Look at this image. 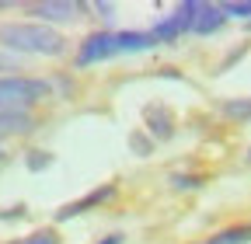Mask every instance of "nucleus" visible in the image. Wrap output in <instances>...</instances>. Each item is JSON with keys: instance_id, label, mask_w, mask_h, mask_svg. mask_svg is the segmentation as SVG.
<instances>
[{"instance_id": "1", "label": "nucleus", "mask_w": 251, "mask_h": 244, "mask_svg": "<svg viewBox=\"0 0 251 244\" xmlns=\"http://www.w3.org/2000/svg\"><path fill=\"white\" fill-rule=\"evenodd\" d=\"M0 49L14 56H63L67 39L39 21H4L0 24Z\"/></svg>"}, {"instance_id": "2", "label": "nucleus", "mask_w": 251, "mask_h": 244, "mask_svg": "<svg viewBox=\"0 0 251 244\" xmlns=\"http://www.w3.org/2000/svg\"><path fill=\"white\" fill-rule=\"evenodd\" d=\"M49 95V84L35 77H0V112H21Z\"/></svg>"}, {"instance_id": "3", "label": "nucleus", "mask_w": 251, "mask_h": 244, "mask_svg": "<svg viewBox=\"0 0 251 244\" xmlns=\"http://www.w3.org/2000/svg\"><path fill=\"white\" fill-rule=\"evenodd\" d=\"M199 7H202V4H196V0L178 4V11H175L171 18H164L150 35L161 42V39H175V35H181V32H192V24H196V18H199Z\"/></svg>"}, {"instance_id": "4", "label": "nucleus", "mask_w": 251, "mask_h": 244, "mask_svg": "<svg viewBox=\"0 0 251 244\" xmlns=\"http://www.w3.org/2000/svg\"><path fill=\"white\" fill-rule=\"evenodd\" d=\"M115 52H119V39H115V32H91V35L80 42V49H77V63L87 67V63L108 59V56H115Z\"/></svg>"}, {"instance_id": "5", "label": "nucleus", "mask_w": 251, "mask_h": 244, "mask_svg": "<svg viewBox=\"0 0 251 244\" xmlns=\"http://www.w3.org/2000/svg\"><path fill=\"white\" fill-rule=\"evenodd\" d=\"M31 18L46 21H77L84 14V4H70V0H42V4H28Z\"/></svg>"}, {"instance_id": "6", "label": "nucleus", "mask_w": 251, "mask_h": 244, "mask_svg": "<svg viewBox=\"0 0 251 244\" xmlns=\"http://www.w3.org/2000/svg\"><path fill=\"white\" fill-rule=\"evenodd\" d=\"M143 119H147V129H150L157 140H171V136H175V122H171V112H168V108L147 105V108H143Z\"/></svg>"}, {"instance_id": "7", "label": "nucleus", "mask_w": 251, "mask_h": 244, "mask_svg": "<svg viewBox=\"0 0 251 244\" xmlns=\"http://www.w3.org/2000/svg\"><path fill=\"white\" fill-rule=\"evenodd\" d=\"M224 21H227L224 7L202 4V7H199V18H196V24H192V32H196V35H209V32H216V28L224 24Z\"/></svg>"}, {"instance_id": "8", "label": "nucleus", "mask_w": 251, "mask_h": 244, "mask_svg": "<svg viewBox=\"0 0 251 244\" xmlns=\"http://www.w3.org/2000/svg\"><path fill=\"white\" fill-rule=\"evenodd\" d=\"M115 189L112 185H105V189H98V192H91L87 199H80V202H70V206H63L59 213H56V220H70V217H77V213H84V209H91V206H98L101 199H108Z\"/></svg>"}, {"instance_id": "9", "label": "nucleus", "mask_w": 251, "mask_h": 244, "mask_svg": "<svg viewBox=\"0 0 251 244\" xmlns=\"http://www.w3.org/2000/svg\"><path fill=\"white\" fill-rule=\"evenodd\" d=\"M115 39H119V52H143L157 42L150 32H115Z\"/></svg>"}, {"instance_id": "10", "label": "nucleus", "mask_w": 251, "mask_h": 244, "mask_svg": "<svg viewBox=\"0 0 251 244\" xmlns=\"http://www.w3.org/2000/svg\"><path fill=\"white\" fill-rule=\"evenodd\" d=\"M206 244H251V223H237L227 230H216Z\"/></svg>"}, {"instance_id": "11", "label": "nucleus", "mask_w": 251, "mask_h": 244, "mask_svg": "<svg viewBox=\"0 0 251 244\" xmlns=\"http://www.w3.org/2000/svg\"><path fill=\"white\" fill-rule=\"evenodd\" d=\"M220 108H224V115H230V119H251V98H230Z\"/></svg>"}, {"instance_id": "12", "label": "nucleus", "mask_w": 251, "mask_h": 244, "mask_svg": "<svg viewBox=\"0 0 251 244\" xmlns=\"http://www.w3.org/2000/svg\"><path fill=\"white\" fill-rule=\"evenodd\" d=\"M14 244H59V234H56L52 227H42V230H35V234H28V237L14 241Z\"/></svg>"}, {"instance_id": "13", "label": "nucleus", "mask_w": 251, "mask_h": 244, "mask_svg": "<svg viewBox=\"0 0 251 244\" xmlns=\"http://www.w3.org/2000/svg\"><path fill=\"white\" fill-rule=\"evenodd\" d=\"M227 18H251V0H234V4H220Z\"/></svg>"}, {"instance_id": "14", "label": "nucleus", "mask_w": 251, "mask_h": 244, "mask_svg": "<svg viewBox=\"0 0 251 244\" xmlns=\"http://www.w3.org/2000/svg\"><path fill=\"white\" fill-rule=\"evenodd\" d=\"M49 154H42V150H31V154H28V168L31 171H42V168H49Z\"/></svg>"}, {"instance_id": "15", "label": "nucleus", "mask_w": 251, "mask_h": 244, "mask_svg": "<svg viewBox=\"0 0 251 244\" xmlns=\"http://www.w3.org/2000/svg\"><path fill=\"white\" fill-rule=\"evenodd\" d=\"M14 70H18V56L4 49V52H0V73H11L14 77Z\"/></svg>"}, {"instance_id": "16", "label": "nucleus", "mask_w": 251, "mask_h": 244, "mask_svg": "<svg viewBox=\"0 0 251 244\" xmlns=\"http://www.w3.org/2000/svg\"><path fill=\"white\" fill-rule=\"evenodd\" d=\"M175 185H178V189H199V178H185V174H175Z\"/></svg>"}, {"instance_id": "17", "label": "nucleus", "mask_w": 251, "mask_h": 244, "mask_svg": "<svg viewBox=\"0 0 251 244\" xmlns=\"http://www.w3.org/2000/svg\"><path fill=\"white\" fill-rule=\"evenodd\" d=\"M133 146H136V150H140V154H143V157H147V154H150V143H147V140H140V136H136V140H133Z\"/></svg>"}, {"instance_id": "18", "label": "nucleus", "mask_w": 251, "mask_h": 244, "mask_svg": "<svg viewBox=\"0 0 251 244\" xmlns=\"http://www.w3.org/2000/svg\"><path fill=\"white\" fill-rule=\"evenodd\" d=\"M101 244H122V237H119V234H108V237H105Z\"/></svg>"}, {"instance_id": "19", "label": "nucleus", "mask_w": 251, "mask_h": 244, "mask_svg": "<svg viewBox=\"0 0 251 244\" xmlns=\"http://www.w3.org/2000/svg\"><path fill=\"white\" fill-rule=\"evenodd\" d=\"M248 28H251V21H248Z\"/></svg>"}]
</instances>
